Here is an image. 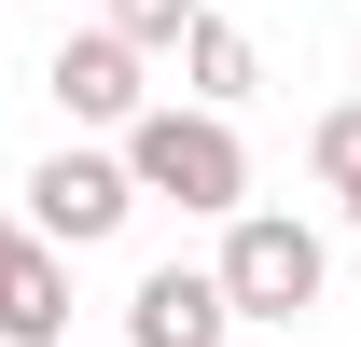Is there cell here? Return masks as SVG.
<instances>
[{
    "instance_id": "cell-2",
    "label": "cell",
    "mask_w": 361,
    "mask_h": 347,
    "mask_svg": "<svg viewBox=\"0 0 361 347\" xmlns=\"http://www.w3.org/2000/svg\"><path fill=\"white\" fill-rule=\"evenodd\" d=\"M319 278H334V250H319L292 209H250V222H223V305H236V319L292 334V319L319 305Z\"/></svg>"
},
{
    "instance_id": "cell-10",
    "label": "cell",
    "mask_w": 361,
    "mask_h": 347,
    "mask_svg": "<svg viewBox=\"0 0 361 347\" xmlns=\"http://www.w3.org/2000/svg\"><path fill=\"white\" fill-rule=\"evenodd\" d=\"M348 236H361V195H348Z\"/></svg>"
},
{
    "instance_id": "cell-3",
    "label": "cell",
    "mask_w": 361,
    "mask_h": 347,
    "mask_svg": "<svg viewBox=\"0 0 361 347\" xmlns=\"http://www.w3.org/2000/svg\"><path fill=\"white\" fill-rule=\"evenodd\" d=\"M126 209H139L126 153H42V167H28V236H42V250H97V236H126Z\"/></svg>"
},
{
    "instance_id": "cell-8",
    "label": "cell",
    "mask_w": 361,
    "mask_h": 347,
    "mask_svg": "<svg viewBox=\"0 0 361 347\" xmlns=\"http://www.w3.org/2000/svg\"><path fill=\"white\" fill-rule=\"evenodd\" d=\"M306 167H319V195H361V97H348V111H319Z\"/></svg>"
},
{
    "instance_id": "cell-5",
    "label": "cell",
    "mask_w": 361,
    "mask_h": 347,
    "mask_svg": "<svg viewBox=\"0 0 361 347\" xmlns=\"http://www.w3.org/2000/svg\"><path fill=\"white\" fill-rule=\"evenodd\" d=\"M236 305H223V264H153L126 292V347H223Z\"/></svg>"
},
{
    "instance_id": "cell-6",
    "label": "cell",
    "mask_w": 361,
    "mask_h": 347,
    "mask_svg": "<svg viewBox=\"0 0 361 347\" xmlns=\"http://www.w3.org/2000/svg\"><path fill=\"white\" fill-rule=\"evenodd\" d=\"M180 84H195V111H236V97L264 84V42H250L236 14H209V28L180 42Z\"/></svg>"
},
{
    "instance_id": "cell-7",
    "label": "cell",
    "mask_w": 361,
    "mask_h": 347,
    "mask_svg": "<svg viewBox=\"0 0 361 347\" xmlns=\"http://www.w3.org/2000/svg\"><path fill=\"white\" fill-rule=\"evenodd\" d=\"M97 28H111V42H139V56H180L195 28H209V0H97Z\"/></svg>"
},
{
    "instance_id": "cell-1",
    "label": "cell",
    "mask_w": 361,
    "mask_h": 347,
    "mask_svg": "<svg viewBox=\"0 0 361 347\" xmlns=\"http://www.w3.org/2000/svg\"><path fill=\"white\" fill-rule=\"evenodd\" d=\"M126 181H139V195H167V209H195V222H250V153H236L223 111L153 97L139 139H126Z\"/></svg>"
},
{
    "instance_id": "cell-9",
    "label": "cell",
    "mask_w": 361,
    "mask_h": 347,
    "mask_svg": "<svg viewBox=\"0 0 361 347\" xmlns=\"http://www.w3.org/2000/svg\"><path fill=\"white\" fill-rule=\"evenodd\" d=\"M28 250H42V236H28V222L0 209V305H14V278H28Z\"/></svg>"
},
{
    "instance_id": "cell-4",
    "label": "cell",
    "mask_w": 361,
    "mask_h": 347,
    "mask_svg": "<svg viewBox=\"0 0 361 347\" xmlns=\"http://www.w3.org/2000/svg\"><path fill=\"white\" fill-rule=\"evenodd\" d=\"M56 111L70 126H111V153L139 139V111H153V84H139V42H111V28H84V42H56Z\"/></svg>"
}]
</instances>
